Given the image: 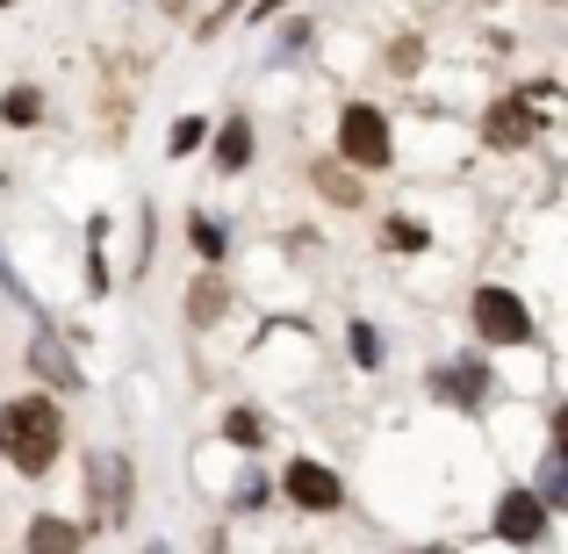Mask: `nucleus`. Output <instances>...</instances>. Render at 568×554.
<instances>
[{
  "mask_svg": "<svg viewBox=\"0 0 568 554\" xmlns=\"http://www.w3.org/2000/svg\"><path fill=\"white\" fill-rule=\"evenodd\" d=\"M317 188H324V194H332V202H338V209H353V202H361V181H353V173H346V167H332V159H324V167H317Z\"/></svg>",
  "mask_w": 568,
  "mask_h": 554,
  "instance_id": "13",
  "label": "nucleus"
},
{
  "mask_svg": "<svg viewBox=\"0 0 568 554\" xmlns=\"http://www.w3.org/2000/svg\"><path fill=\"white\" fill-rule=\"evenodd\" d=\"M194 144H202V115H181V123H173V144H166V152H194Z\"/></svg>",
  "mask_w": 568,
  "mask_h": 554,
  "instance_id": "18",
  "label": "nucleus"
},
{
  "mask_svg": "<svg viewBox=\"0 0 568 554\" xmlns=\"http://www.w3.org/2000/svg\"><path fill=\"white\" fill-rule=\"evenodd\" d=\"M338 152H346L353 167H388V115L367 109V101H353L346 123H338Z\"/></svg>",
  "mask_w": 568,
  "mask_h": 554,
  "instance_id": "5",
  "label": "nucleus"
},
{
  "mask_svg": "<svg viewBox=\"0 0 568 554\" xmlns=\"http://www.w3.org/2000/svg\"><path fill=\"white\" fill-rule=\"evenodd\" d=\"M37 115H43V94L37 87H14L8 94V123H37Z\"/></svg>",
  "mask_w": 568,
  "mask_h": 554,
  "instance_id": "16",
  "label": "nucleus"
},
{
  "mask_svg": "<svg viewBox=\"0 0 568 554\" xmlns=\"http://www.w3.org/2000/svg\"><path fill=\"white\" fill-rule=\"evenodd\" d=\"M152 554H159V547H152Z\"/></svg>",
  "mask_w": 568,
  "mask_h": 554,
  "instance_id": "21",
  "label": "nucleus"
},
{
  "mask_svg": "<svg viewBox=\"0 0 568 554\" xmlns=\"http://www.w3.org/2000/svg\"><path fill=\"white\" fill-rule=\"evenodd\" d=\"M417 554H454V547H417Z\"/></svg>",
  "mask_w": 568,
  "mask_h": 554,
  "instance_id": "20",
  "label": "nucleus"
},
{
  "mask_svg": "<svg viewBox=\"0 0 568 554\" xmlns=\"http://www.w3.org/2000/svg\"><path fill=\"white\" fill-rule=\"evenodd\" d=\"M475 332H483L489 346H526L532 318H526V303H518L511 289H475Z\"/></svg>",
  "mask_w": 568,
  "mask_h": 554,
  "instance_id": "4",
  "label": "nucleus"
},
{
  "mask_svg": "<svg viewBox=\"0 0 568 554\" xmlns=\"http://www.w3.org/2000/svg\"><path fill=\"white\" fill-rule=\"evenodd\" d=\"M547 94H555V87L532 80L518 101H497V109H489V123H483V138L497 144V152H518V144H532V130H540V101H547Z\"/></svg>",
  "mask_w": 568,
  "mask_h": 554,
  "instance_id": "3",
  "label": "nucleus"
},
{
  "mask_svg": "<svg viewBox=\"0 0 568 554\" xmlns=\"http://www.w3.org/2000/svg\"><path fill=\"white\" fill-rule=\"evenodd\" d=\"M245 159H252V123H245V115H231V123L216 130V167H223V173H237Z\"/></svg>",
  "mask_w": 568,
  "mask_h": 554,
  "instance_id": "11",
  "label": "nucleus"
},
{
  "mask_svg": "<svg viewBox=\"0 0 568 554\" xmlns=\"http://www.w3.org/2000/svg\"><path fill=\"white\" fill-rule=\"evenodd\" d=\"M540 504H568V461H561V446L547 454V469H540V490H532Z\"/></svg>",
  "mask_w": 568,
  "mask_h": 554,
  "instance_id": "14",
  "label": "nucleus"
},
{
  "mask_svg": "<svg viewBox=\"0 0 568 554\" xmlns=\"http://www.w3.org/2000/svg\"><path fill=\"white\" fill-rule=\"evenodd\" d=\"M432 389H439L446 403H460V411H468V403L489 396V361H454V367H439V374H432Z\"/></svg>",
  "mask_w": 568,
  "mask_h": 554,
  "instance_id": "8",
  "label": "nucleus"
},
{
  "mask_svg": "<svg viewBox=\"0 0 568 554\" xmlns=\"http://www.w3.org/2000/svg\"><path fill=\"white\" fill-rule=\"evenodd\" d=\"M353 353H361V361H367V367H375V361H382V339H375V332H367V324H353Z\"/></svg>",
  "mask_w": 568,
  "mask_h": 554,
  "instance_id": "19",
  "label": "nucleus"
},
{
  "mask_svg": "<svg viewBox=\"0 0 568 554\" xmlns=\"http://www.w3.org/2000/svg\"><path fill=\"white\" fill-rule=\"evenodd\" d=\"M223 440H237V446H260L266 432H260V417H252V411H231V417H223Z\"/></svg>",
  "mask_w": 568,
  "mask_h": 554,
  "instance_id": "15",
  "label": "nucleus"
},
{
  "mask_svg": "<svg viewBox=\"0 0 568 554\" xmlns=\"http://www.w3.org/2000/svg\"><path fill=\"white\" fill-rule=\"evenodd\" d=\"M187 238H194V252H202V260H223V231H216L209 216H194V223H187Z\"/></svg>",
  "mask_w": 568,
  "mask_h": 554,
  "instance_id": "17",
  "label": "nucleus"
},
{
  "mask_svg": "<svg viewBox=\"0 0 568 554\" xmlns=\"http://www.w3.org/2000/svg\"><path fill=\"white\" fill-rule=\"evenodd\" d=\"M87 504H94V526H130V454L87 461Z\"/></svg>",
  "mask_w": 568,
  "mask_h": 554,
  "instance_id": "2",
  "label": "nucleus"
},
{
  "mask_svg": "<svg viewBox=\"0 0 568 554\" xmlns=\"http://www.w3.org/2000/svg\"><path fill=\"white\" fill-rule=\"evenodd\" d=\"M29 367H37L43 382H58V389H80V367H72V353L58 346L51 332H37V339H29Z\"/></svg>",
  "mask_w": 568,
  "mask_h": 554,
  "instance_id": "9",
  "label": "nucleus"
},
{
  "mask_svg": "<svg viewBox=\"0 0 568 554\" xmlns=\"http://www.w3.org/2000/svg\"><path fill=\"white\" fill-rule=\"evenodd\" d=\"M187 318H194V324H216V318H223V281H216V274H202V281L187 289Z\"/></svg>",
  "mask_w": 568,
  "mask_h": 554,
  "instance_id": "12",
  "label": "nucleus"
},
{
  "mask_svg": "<svg viewBox=\"0 0 568 554\" xmlns=\"http://www.w3.org/2000/svg\"><path fill=\"white\" fill-rule=\"evenodd\" d=\"M29 554H80V526L72 518H29Z\"/></svg>",
  "mask_w": 568,
  "mask_h": 554,
  "instance_id": "10",
  "label": "nucleus"
},
{
  "mask_svg": "<svg viewBox=\"0 0 568 554\" xmlns=\"http://www.w3.org/2000/svg\"><path fill=\"white\" fill-rule=\"evenodd\" d=\"M288 497L303 504V512H338V497H346V483H338L324 461H295L288 469Z\"/></svg>",
  "mask_w": 568,
  "mask_h": 554,
  "instance_id": "7",
  "label": "nucleus"
},
{
  "mask_svg": "<svg viewBox=\"0 0 568 554\" xmlns=\"http://www.w3.org/2000/svg\"><path fill=\"white\" fill-rule=\"evenodd\" d=\"M0 446H8V461L22 475H51L58 446H65V417H58L51 396H14L8 411H0Z\"/></svg>",
  "mask_w": 568,
  "mask_h": 554,
  "instance_id": "1",
  "label": "nucleus"
},
{
  "mask_svg": "<svg viewBox=\"0 0 568 554\" xmlns=\"http://www.w3.org/2000/svg\"><path fill=\"white\" fill-rule=\"evenodd\" d=\"M497 541H511V547H540L547 541V504L532 497V490H504V504H497Z\"/></svg>",
  "mask_w": 568,
  "mask_h": 554,
  "instance_id": "6",
  "label": "nucleus"
}]
</instances>
